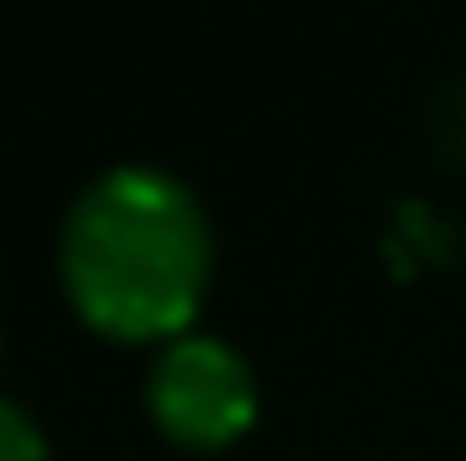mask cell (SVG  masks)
<instances>
[{
    "mask_svg": "<svg viewBox=\"0 0 466 461\" xmlns=\"http://www.w3.org/2000/svg\"><path fill=\"white\" fill-rule=\"evenodd\" d=\"M66 296L118 343L183 337L213 272V230L189 184L159 166H113L66 213Z\"/></svg>",
    "mask_w": 466,
    "mask_h": 461,
    "instance_id": "obj_1",
    "label": "cell"
},
{
    "mask_svg": "<svg viewBox=\"0 0 466 461\" xmlns=\"http://www.w3.org/2000/svg\"><path fill=\"white\" fill-rule=\"evenodd\" d=\"M254 391L248 361L218 337H171L159 349L154 373H148V415L183 450H225L254 426Z\"/></svg>",
    "mask_w": 466,
    "mask_h": 461,
    "instance_id": "obj_2",
    "label": "cell"
},
{
    "mask_svg": "<svg viewBox=\"0 0 466 461\" xmlns=\"http://www.w3.org/2000/svg\"><path fill=\"white\" fill-rule=\"evenodd\" d=\"M0 461H47V438L12 396H0Z\"/></svg>",
    "mask_w": 466,
    "mask_h": 461,
    "instance_id": "obj_3",
    "label": "cell"
}]
</instances>
